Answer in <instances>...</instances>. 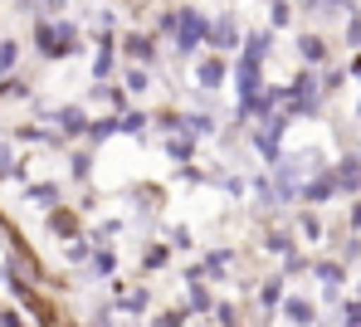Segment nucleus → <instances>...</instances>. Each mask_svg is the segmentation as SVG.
<instances>
[{
    "mask_svg": "<svg viewBox=\"0 0 361 327\" xmlns=\"http://www.w3.org/2000/svg\"><path fill=\"white\" fill-rule=\"evenodd\" d=\"M220 78H225V64H220L215 54L195 64V83H200V88H220Z\"/></svg>",
    "mask_w": 361,
    "mask_h": 327,
    "instance_id": "4",
    "label": "nucleus"
},
{
    "mask_svg": "<svg viewBox=\"0 0 361 327\" xmlns=\"http://www.w3.org/2000/svg\"><path fill=\"white\" fill-rule=\"evenodd\" d=\"M59 5H63V0H35V10H44V15H54Z\"/></svg>",
    "mask_w": 361,
    "mask_h": 327,
    "instance_id": "17",
    "label": "nucleus"
},
{
    "mask_svg": "<svg viewBox=\"0 0 361 327\" xmlns=\"http://www.w3.org/2000/svg\"><path fill=\"white\" fill-rule=\"evenodd\" d=\"M190 278H195V283H190V308H200V313H210V293L200 288V269H195Z\"/></svg>",
    "mask_w": 361,
    "mask_h": 327,
    "instance_id": "10",
    "label": "nucleus"
},
{
    "mask_svg": "<svg viewBox=\"0 0 361 327\" xmlns=\"http://www.w3.org/2000/svg\"><path fill=\"white\" fill-rule=\"evenodd\" d=\"M161 264H166V249H161V245H152V249H147V269H161Z\"/></svg>",
    "mask_w": 361,
    "mask_h": 327,
    "instance_id": "16",
    "label": "nucleus"
},
{
    "mask_svg": "<svg viewBox=\"0 0 361 327\" xmlns=\"http://www.w3.org/2000/svg\"><path fill=\"white\" fill-rule=\"evenodd\" d=\"M54 123H59L63 137H78V132H88V118H83V108H63V113H54Z\"/></svg>",
    "mask_w": 361,
    "mask_h": 327,
    "instance_id": "5",
    "label": "nucleus"
},
{
    "mask_svg": "<svg viewBox=\"0 0 361 327\" xmlns=\"http://www.w3.org/2000/svg\"><path fill=\"white\" fill-rule=\"evenodd\" d=\"M171 35H176V49H180V54H195V49L205 44V35H210V20H205L200 10H180Z\"/></svg>",
    "mask_w": 361,
    "mask_h": 327,
    "instance_id": "2",
    "label": "nucleus"
},
{
    "mask_svg": "<svg viewBox=\"0 0 361 327\" xmlns=\"http://www.w3.org/2000/svg\"><path fill=\"white\" fill-rule=\"evenodd\" d=\"M15 54H20V49H15L10 39H0V73H10V68H15Z\"/></svg>",
    "mask_w": 361,
    "mask_h": 327,
    "instance_id": "14",
    "label": "nucleus"
},
{
    "mask_svg": "<svg viewBox=\"0 0 361 327\" xmlns=\"http://www.w3.org/2000/svg\"><path fill=\"white\" fill-rule=\"evenodd\" d=\"M122 49H127V59H137V64H152V59H157V44H152L147 35H127Z\"/></svg>",
    "mask_w": 361,
    "mask_h": 327,
    "instance_id": "3",
    "label": "nucleus"
},
{
    "mask_svg": "<svg viewBox=\"0 0 361 327\" xmlns=\"http://www.w3.org/2000/svg\"><path fill=\"white\" fill-rule=\"evenodd\" d=\"M142 128H147L142 113H122V118H118V132H142Z\"/></svg>",
    "mask_w": 361,
    "mask_h": 327,
    "instance_id": "13",
    "label": "nucleus"
},
{
    "mask_svg": "<svg viewBox=\"0 0 361 327\" xmlns=\"http://www.w3.org/2000/svg\"><path fill=\"white\" fill-rule=\"evenodd\" d=\"M122 83H127V93H147V88H152V78H147V64L127 68V78H122Z\"/></svg>",
    "mask_w": 361,
    "mask_h": 327,
    "instance_id": "7",
    "label": "nucleus"
},
{
    "mask_svg": "<svg viewBox=\"0 0 361 327\" xmlns=\"http://www.w3.org/2000/svg\"><path fill=\"white\" fill-rule=\"evenodd\" d=\"M157 327H180V313H166V318H157Z\"/></svg>",
    "mask_w": 361,
    "mask_h": 327,
    "instance_id": "18",
    "label": "nucleus"
},
{
    "mask_svg": "<svg viewBox=\"0 0 361 327\" xmlns=\"http://www.w3.org/2000/svg\"><path fill=\"white\" fill-rule=\"evenodd\" d=\"M30 200H35V205H44V210H49V205H54V200H59V186H54V181H44V186H30Z\"/></svg>",
    "mask_w": 361,
    "mask_h": 327,
    "instance_id": "8",
    "label": "nucleus"
},
{
    "mask_svg": "<svg viewBox=\"0 0 361 327\" xmlns=\"http://www.w3.org/2000/svg\"><path fill=\"white\" fill-rule=\"evenodd\" d=\"M205 39H210V44H215V49H230V44H235V20H215V25H210V35H205Z\"/></svg>",
    "mask_w": 361,
    "mask_h": 327,
    "instance_id": "6",
    "label": "nucleus"
},
{
    "mask_svg": "<svg viewBox=\"0 0 361 327\" xmlns=\"http://www.w3.org/2000/svg\"><path fill=\"white\" fill-rule=\"evenodd\" d=\"M118 303L127 308V313H142V308H147V293H142V288H127V293H122L118 288Z\"/></svg>",
    "mask_w": 361,
    "mask_h": 327,
    "instance_id": "9",
    "label": "nucleus"
},
{
    "mask_svg": "<svg viewBox=\"0 0 361 327\" xmlns=\"http://www.w3.org/2000/svg\"><path fill=\"white\" fill-rule=\"evenodd\" d=\"M93 73H98V78H108V73H113V39H103V49H98V64H93Z\"/></svg>",
    "mask_w": 361,
    "mask_h": 327,
    "instance_id": "11",
    "label": "nucleus"
},
{
    "mask_svg": "<svg viewBox=\"0 0 361 327\" xmlns=\"http://www.w3.org/2000/svg\"><path fill=\"white\" fill-rule=\"evenodd\" d=\"M113 254H108V249H98V254H93V269H98V273H113Z\"/></svg>",
    "mask_w": 361,
    "mask_h": 327,
    "instance_id": "15",
    "label": "nucleus"
},
{
    "mask_svg": "<svg viewBox=\"0 0 361 327\" xmlns=\"http://www.w3.org/2000/svg\"><path fill=\"white\" fill-rule=\"evenodd\" d=\"M0 327H25V323H20L15 313H0Z\"/></svg>",
    "mask_w": 361,
    "mask_h": 327,
    "instance_id": "19",
    "label": "nucleus"
},
{
    "mask_svg": "<svg viewBox=\"0 0 361 327\" xmlns=\"http://www.w3.org/2000/svg\"><path fill=\"white\" fill-rule=\"evenodd\" d=\"M166 152H171L176 161H185V156H190L195 147H190V137H171V142H166Z\"/></svg>",
    "mask_w": 361,
    "mask_h": 327,
    "instance_id": "12",
    "label": "nucleus"
},
{
    "mask_svg": "<svg viewBox=\"0 0 361 327\" xmlns=\"http://www.w3.org/2000/svg\"><path fill=\"white\" fill-rule=\"evenodd\" d=\"M35 49H39L44 59H63V54L78 49V30H73V25H49V20H39V25H35Z\"/></svg>",
    "mask_w": 361,
    "mask_h": 327,
    "instance_id": "1",
    "label": "nucleus"
}]
</instances>
